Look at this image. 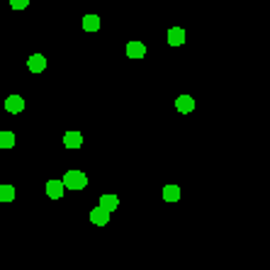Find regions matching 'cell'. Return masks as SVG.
I'll return each instance as SVG.
<instances>
[{"label":"cell","instance_id":"12","mask_svg":"<svg viewBox=\"0 0 270 270\" xmlns=\"http://www.w3.org/2000/svg\"><path fill=\"white\" fill-rule=\"evenodd\" d=\"M81 25H83L86 32H97L100 30V17H97V15H86Z\"/></svg>","mask_w":270,"mask_h":270},{"label":"cell","instance_id":"6","mask_svg":"<svg viewBox=\"0 0 270 270\" xmlns=\"http://www.w3.org/2000/svg\"><path fill=\"white\" fill-rule=\"evenodd\" d=\"M63 144H66V149H81L83 146V134L81 132H66Z\"/></svg>","mask_w":270,"mask_h":270},{"label":"cell","instance_id":"15","mask_svg":"<svg viewBox=\"0 0 270 270\" xmlns=\"http://www.w3.org/2000/svg\"><path fill=\"white\" fill-rule=\"evenodd\" d=\"M30 5V0H10V7L12 10H25Z\"/></svg>","mask_w":270,"mask_h":270},{"label":"cell","instance_id":"11","mask_svg":"<svg viewBox=\"0 0 270 270\" xmlns=\"http://www.w3.org/2000/svg\"><path fill=\"white\" fill-rule=\"evenodd\" d=\"M163 200H166V202H178L180 200L178 185H166V187H163Z\"/></svg>","mask_w":270,"mask_h":270},{"label":"cell","instance_id":"1","mask_svg":"<svg viewBox=\"0 0 270 270\" xmlns=\"http://www.w3.org/2000/svg\"><path fill=\"white\" fill-rule=\"evenodd\" d=\"M61 182H63L66 190H83L88 185V178H86L83 171H66V176H63Z\"/></svg>","mask_w":270,"mask_h":270},{"label":"cell","instance_id":"13","mask_svg":"<svg viewBox=\"0 0 270 270\" xmlns=\"http://www.w3.org/2000/svg\"><path fill=\"white\" fill-rule=\"evenodd\" d=\"M15 146V134L12 132H0V149H12Z\"/></svg>","mask_w":270,"mask_h":270},{"label":"cell","instance_id":"4","mask_svg":"<svg viewBox=\"0 0 270 270\" xmlns=\"http://www.w3.org/2000/svg\"><path fill=\"white\" fill-rule=\"evenodd\" d=\"M27 68H30L32 73H42V71H46V56H42V54H32L30 59H27Z\"/></svg>","mask_w":270,"mask_h":270},{"label":"cell","instance_id":"10","mask_svg":"<svg viewBox=\"0 0 270 270\" xmlns=\"http://www.w3.org/2000/svg\"><path fill=\"white\" fill-rule=\"evenodd\" d=\"M100 207H105L107 212H115L120 207V197L117 195H102L100 197Z\"/></svg>","mask_w":270,"mask_h":270},{"label":"cell","instance_id":"3","mask_svg":"<svg viewBox=\"0 0 270 270\" xmlns=\"http://www.w3.org/2000/svg\"><path fill=\"white\" fill-rule=\"evenodd\" d=\"M110 214L112 212H107L105 207H95V210H90V222L92 224H97V226H105V224H110Z\"/></svg>","mask_w":270,"mask_h":270},{"label":"cell","instance_id":"5","mask_svg":"<svg viewBox=\"0 0 270 270\" xmlns=\"http://www.w3.org/2000/svg\"><path fill=\"white\" fill-rule=\"evenodd\" d=\"M127 56H129V59H144V56H146V44H141V42H129V44H127Z\"/></svg>","mask_w":270,"mask_h":270},{"label":"cell","instance_id":"8","mask_svg":"<svg viewBox=\"0 0 270 270\" xmlns=\"http://www.w3.org/2000/svg\"><path fill=\"white\" fill-rule=\"evenodd\" d=\"M168 44L171 46H182L185 44V30L182 27H171L168 30Z\"/></svg>","mask_w":270,"mask_h":270},{"label":"cell","instance_id":"14","mask_svg":"<svg viewBox=\"0 0 270 270\" xmlns=\"http://www.w3.org/2000/svg\"><path fill=\"white\" fill-rule=\"evenodd\" d=\"M15 200V187L12 185H0V202H12Z\"/></svg>","mask_w":270,"mask_h":270},{"label":"cell","instance_id":"9","mask_svg":"<svg viewBox=\"0 0 270 270\" xmlns=\"http://www.w3.org/2000/svg\"><path fill=\"white\" fill-rule=\"evenodd\" d=\"M176 110H178V112H182V115L192 112V110H195V100H192L190 95H180L178 100H176Z\"/></svg>","mask_w":270,"mask_h":270},{"label":"cell","instance_id":"7","mask_svg":"<svg viewBox=\"0 0 270 270\" xmlns=\"http://www.w3.org/2000/svg\"><path fill=\"white\" fill-rule=\"evenodd\" d=\"M63 182L61 180H46V195L51 197V200H61L63 197Z\"/></svg>","mask_w":270,"mask_h":270},{"label":"cell","instance_id":"2","mask_svg":"<svg viewBox=\"0 0 270 270\" xmlns=\"http://www.w3.org/2000/svg\"><path fill=\"white\" fill-rule=\"evenodd\" d=\"M25 107H27V102H25L22 95H7L5 97V110L10 115H20V112H25Z\"/></svg>","mask_w":270,"mask_h":270}]
</instances>
